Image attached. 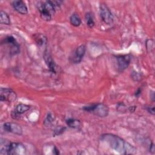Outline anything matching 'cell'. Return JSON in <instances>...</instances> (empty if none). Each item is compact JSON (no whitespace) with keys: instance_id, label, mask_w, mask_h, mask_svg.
I'll return each instance as SVG.
<instances>
[{"instance_id":"obj_1","label":"cell","mask_w":155,"mask_h":155,"mask_svg":"<svg viewBox=\"0 0 155 155\" xmlns=\"http://www.w3.org/2000/svg\"><path fill=\"white\" fill-rule=\"evenodd\" d=\"M101 139L107 143L111 149L121 154H131L136 152V148L132 145L119 136L111 133H105L101 135Z\"/></svg>"},{"instance_id":"obj_2","label":"cell","mask_w":155,"mask_h":155,"mask_svg":"<svg viewBox=\"0 0 155 155\" xmlns=\"http://www.w3.org/2000/svg\"><path fill=\"white\" fill-rule=\"evenodd\" d=\"M61 1H45L39 2L37 5L38 10L40 13L41 18L45 21H49L52 18V15L56 12L57 8L61 5Z\"/></svg>"},{"instance_id":"obj_3","label":"cell","mask_w":155,"mask_h":155,"mask_svg":"<svg viewBox=\"0 0 155 155\" xmlns=\"http://www.w3.org/2000/svg\"><path fill=\"white\" fill-rule=\"evenodd\" d=\"M82 110L91 113L100 117H105L107 116L109 113L108 107L103 103L93 104L84 106L82 108Z\"/></svg>"},{"instance_id":"obj_4","label":"cell","mask_w":155,"mask_h":155,"mask_svg":"<svg viewBox=\"0 0 155 155\" xmlns=\"http://www.w3.org/2000/svg\"><path fill=\"white\" fill-rule=\"evenodd\" d=\"M2 44L7 46L9 54L15 55L20 51V45L16 39L12 36H7L2 41Z\"/></svg>"},{"instance_id":"obj_5","label":"cell","mask_w":155,"mask_h":155,"mask_svg":"<svg viewBox=\"0 0 155 155\" xmlns=\"http://www.w3.org/2000/svg\"><path fill=\"white\" fill-rule=\"evenodd\" d=\"M100 16L102 21L108 25H110L114 22L113 15L106 4L102 2L99 5Z\"/></svg>"},{"instance_id":"obj_6","label":"cell","mask_w":155,"mask_h":155,"mask_svg":"<svg viewBox=\"0 0 155 155\" xmlns=\"http://www.w3.org/2000/svg\"><path fill=\"white\" fill-rule=\"evenodd\" d=\"M26 148L22 143L10 142L7 150L6 154L22 155L26 154Z\"/></svg>"},{"instance_id":"obj_7","label":"cell","mask_w":155,"mask_h":155,"mask_svg":"<svg viewBox=\"0 0 155 155\" xmlns=\"http://www.w3.org/2000/svg\"><path fill=\"white\" fill-rule=\"evenodd\" d=\"M17 99V95L15 91L9 88H2L0 89V100L1 101H7L8 102H15Z\"/></svg>"},{"instance_id":"obj_8","label":"cell","mask_w":155,"mask_h":155,"mask_svg":"<svg viewBox=\"0 0 155 155\" xmlns=\"http://www.w3.org/2000/svg\"><path fill=\"white\" fill-rule=\"evenodd\" d=\"M118 71L120 73L123 72L128 68L131 62V56L130 54H124L116 56Z\"/></svg>"},{"instance_id":"obj_9","label":"cell","mask_w":155,"mask_h":155,"mask_svg":"<svg viewBox=\"0 0 155 155\" xmlns=\"http://www.w3.org/2000/svg\"><path fill=\"white\" fill-rule=\"evenodd\" d=\"M3 128L7 133H12L17 135H21L22 134V128L17 123L5 122L3 125Z\"/></svg>"},{"instance_id":"obj_10","label":"cell","mask_w":155,"mask_h":155,"mask_svg":"<svg viewBox=\"0 0 155 155\" xmlns=\"http://www.w3.org/2000/svg\"><path fill=\"white\" fill-rule=\"evenodd\" d=\"M86 51V46L84 44H82L78 47L71 58V61L74 64H78L82 60Z\"/></svg>"},{"instance_id":"obj_11","label":"cell","mask_w":155,"mask_h":155,"mask_svg":"<svg viewBox=\"0 0 155 155\" xmlns=\"http://www.w3.org/2000/svg\"><path fill=\"white\" fill-rule=\"evenodd\" d=\"M30 105L25 104L21 103L18 104L16 106L15 108L12 111V113H11L12 117L13 119H18L21 114H23L26 111H27L30 109Z\"/></svg>"},{"instance_id":"obj_12","label":"cell","mask_w":155,"mask_h":155,"mask_svg":"<svg viewBox=\"0 0 155 155\" xmlns=\"http://www.w3.org/2000/svg\"><path fill=\"white\" fill-rule=\"evenodd\" d=\"M44 59L47 64L50 71L53 74L56 73V65L51 56L47 50H45L44 53Z\"/></svg>"},{"instance_id":"obj_13","label":"cell","mask_w":155,"mask_h":155,"mask_svg":"<svg viewBox=\"0 0 155 155\" xmlns=\"http://www.w3.org/2000/svg\"><path fill=\"white\" fill-rule=\"evenodd\" d=\"M12 5L14 10L21 15H27L28 13V8L25 2L21 0L13 1Z\"/></svg>"},{"instance_id":"obj_14","label":"cell","mask_w":155,"mask_h":155,"mask_svg":"<svg viewBox=\"0 0 155 155\" xmlns=\"http://www.w3.org/2000/svg\"><path fill=\"white\" fill-rule=\"evenodd\" d=\"M33 39L39 47H45L47 44V37L42 33H35L33 36Z\"/></svg>"},{"instance_id":"obj_15","label":"cell","mask_w":155,"mask_h":155,"mask_svg":"<svg viewBox=\"0 0 155 155\" xmlns=\"http://www.w3.org/2000/svg\"><path fill=\"white\" fill-rule=\"evenodd\" d=\"M67 125L72 128H76L79 129L81 128L82 124L81 121L78 119H74V118H68L65 121Z\"/></svg>"},{"instance_id":"obj_16","label":"cell","mask_w":155,"mask_h":155,"mask_svg":"<svg viewBox=\"0 0 155 155\" xmlns=\"http://www.w3.org/2000/svg\"><path fill=\"white\" fill-rule=\"evenodd\" d=\"M70 22L74 27H79L81 24L82 21L78 14L73 13L70 17Z\"/></svg>"},{"instance_id":"obj_17","label":"cell","mask_w":155,"mask_h":155,"mask_svg":"<svg viewBox=\"0 0 155 155\" xmlns=\"http://www.w3.org/2000/svg\"><path fill=\"white\" fill-rule=\"evenodd\" d=\"M0 22L2 24L7 25H10L11 23L8 15L3 10H1L0 12Z\"/></svg>"},{"instance_id":"obj_18","label":"cell","mask_w":155,"mask_h":155,"mask_svg":"<svg viewBox=\"0 0 155 155\" xmlns=\"http://www.w3.org/2000/svg\"><path fill=\"white\" fill-rule=\"evenodd\" d=\"M85 21H86V24H87V26L90 28H92L94 26V24H95L93 15L90 12L86 13L85 16Z\"/></svg>"},{"instance_id":"obj_19","label":"cell","mask_w":155,"mask_h":155,"mask_svg":"<svg viewBox=\"0 0 155 155\" xmlns=\"http://www.w3.org/2000/svg\"><path fill=\"white\" fill-rule=\"evenodd\" d=\"M53 120H54V118H53V116H52L50 113H49V114H48V116H47V117L45 118V119L44 120V124L45 126L48 127V126L50 125L53 123Z\"/></svg>"},{"instance_id":"obj_20","label":"cell","mask_w":155,"mask_h":155,"mask_svg":"<svg viewBox=\"0 0 155 155\" xmlns=\"http://www.w3.org/2000/svg\"><path fill=\"white\" fill-rule=\"evenodd\" d=\"M131 77L134 81H139L142 79V75L139 73L133 71L131 74Z\"/></svg>"},{"instance_id":"obj_21","label":"cell","mask_w":155,"mask_h":155,"mask_svg":"<svg viewBox=\"0 0 155 155\" xmlns=\"http://www.w3.org/2000/svg\"><path fill=\"white\" fill-rule=\"evenodd\" d=\"M65 129V127H60L59 128H57L54 130V134L55 135H59V134L62 133Z\"/></svg>"},{"instance_id":"obj_22","label":"cell","mask_w":155,"mask_h":155,"mask_svg":"<svg viewBox=\"0 0 155 155\" xmlns=\"http://www.w3.org/2000/svg\"><path fill=\"white\" fill-rule=\"evenodd\" d=\"M147 110L149 113H150L152 115H154L155 113L154 107L153 106H148L147 107Z\"/></svg>"},{"instance_id":"obj_23","label":"cell","mask_w":155,"mask_h":155,"mask_svg":"<svg viewBox=\"0 0 155 155\" xmlns=\"http://www.w3.org/2000/svg\"><path fill=\"white\" fill-rule=\"evenodd\" d=\"M154 150H155V148H154V144L153 143H151L149 145V151L150 152H151V153H154Z\"/></svg>"},{"instance_id":"obj_24","label":"cell","mask_w":155,"mask_h":155,"mask_svg":"<svg viewBox=\"0 0 155 155\" xmlns=\"http://www.w3.org/2000/svg\"><path fill=\"white\" fill-rule=\"evenodd\" d=\"M141 91H142V89L141 88H138L137 90V91L135 92V93H134V95L136 96H139L140 94H141Z\"/></svg>"},{"instance_id":"obj_25","label":"cell","mask_w":155,"mask_h":155,"mask_svg":"<svg viewBox=\"0 0 155 155\" xmlns=\"http://www.w3.org/2000/svg\"><path fill=\"white\" fill-rule=\"evenodd\" d=\"M136 108V106H131L128 108V110L130 112H134Z\"/></svg>"}]
</instances>
